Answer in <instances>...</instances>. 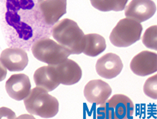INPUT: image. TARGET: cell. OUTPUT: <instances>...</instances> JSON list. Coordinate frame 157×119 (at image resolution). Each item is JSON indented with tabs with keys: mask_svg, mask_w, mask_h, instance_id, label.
Instances as JSON below:
<instances>
[{
	"mask_svg": "<svg viewBox=\"0 0 157 119\" xmlns=\"http://www.w3.org/2000/svg\"><path fill=\"white\" fill-rule=\"evenodd\" d=\"M157 26H151L146 30L142 36V43L147 48L152 50H157L156 43Z\"/></svg>",
	"mask_w": 157,
	"mask_h": 119,
	"instance_id": "ac0fdd59",
	"label": "cell"
},
{
	"mask_svg": "<svg viewBox=\"0 0 157 119\" xmlns=\"http://www.w3.org/2000/svg\"><path fill=\"white\" fill-rule=\"evenodd\" d=\"M112 94L110 86L102 80H93L87 83L84 88V96L90 104L100 105L109 98Z\"/></svg>",
	"mask_w": 157,
	"mask_h": 119,
	"instance_id": "4fadbf2b",
	"label": "cell"
},
{
	"mask_svg": "<svg viewBox=\"0 0 157 119\" xmlns=\"http://www.w3.org/2000/svg\"><path fill=\"white\" fill-rule=\"evenodd\" d=\"M0 62L10 72L24 70L28 65L27 53L21 48H10L4 50L0 55Z\"/></svg>",
	"mask_w": 157,
	"mask_h": 119,
	"instance_id": "9c48e42d",
	"label": "cell"
},
{
	"mask_svg": "<svg viewBox=\"0 0 157 119\" xmlns=\"http://www.w3.org/2000/svg\"><path fill=\"white\" fill-rule=\"evenodd\" d=\"M130 69L136 75L145 77L157 71L156 53L144 50L134 56L130 62Z\"/></svg>",
	"mask_w": 157,
	"mask_h": 119,
	"instance_id": "ba28073f",
	"label": "cell"
},
{
	"mask_svg": "<svg viewBox=\"0 0 157 119\" xmlns=\"http://www.w3.org/2000/svg\"><path fill=\"white\" fill-rule=\"evenodd\" d=\"M143 27L140 22L129 18L121 19L109 35V40L113 46L126 48L135 43L141 39Z\"/></svg>",
	"mask_w": 157,
	"mask_h": 119,
	"instance_id": "8992f818",
	"label": "cell"
},
{
	"mask_svg": "<svg viewBox=\"0 0 157 119\" xmlns=\"http://www.w3.org/2000/svg\"><path fill=\"white\" fill-rule=\"evenodd\" d=\"M45 23L53 26L66 13L67 0H36Z\"/></svg>",
	"mask_w": 157,
	"mask_h": 119,
	"instance_id": "52a82bcc",
	"label": "cell"
},
{
	"mask_svg": "<svg viewBox=\"0 0 157 119\" xmlns=\"http://www.w3.org/2000/svg\"><path fill=\"white\" fill-rule=\"evenodd\" d=\"M6 75H7L6 69L2 65V64L0 62V82H2V81H3L5 79Z\"/></svg>",
	"mask_w": 157,
	"mask_h": 119,
	"instance_id": "44dd1931",
	"label": "cell"
},
{
	"mask_svg": "<svg viewBox=\"0 0 157 119\" xmlns=\"http://www.w3.org/2000/svg\"><path fill=\"white\" fill-rule=\"evenodd\" d=\"M30 79L25 74H14L9 78L5 84L8 95L16 101H21L31 91Z\"/></svg>",
	"mask_w": 157,
	"mask_h": 119,
	"instance_id": "7c38bea8",
	"label": "cell"
},
{
	"mask_svg": "<svg viewBox=\"0 0 157 119\" xmlns=\"http://www.w3.org/2000/svg\"><path fill=\"white\" fill-rule=\"evenodd\" d=\"M106 41L104 37L98 33L85 35V46L82 53L89 57H96L106 49Z\"/></svg>",
	"mask_w": 157,
	"mask_h": 119,
	"instance_id": "2e32d148",
	"label": "cell"
},
{
	"mask_svg": "<svg viewBox=\"0 0 157 119\" xmlns=\"http://www.w3.org/2000/svg\"><path fill=\"white\" fill-rule=\"evenodd\" d=\"M157 75H155L148 78L144 84V92L149 97L156 99H157Z\"/></svg>",
	"mask_w": 157,
	"mask_h": 119,
	"instance_id": "d6986e66",
	"label": "cell"
},
{
	"mask_svg": "<svg viewBox=\"0 0 157 119\" xmlns=\"http://www.w3.org/2000/svg\"><path fill=\"white\" fill-rule=\"evenodd\" d=\"M33 80L37 87L44 88L48 92L54 90L60 84L55 66L50 65L37 69L33 75Z\"/></svg>",
	"mask_w": 157,
	"mask_h": 119,
	"instance_id": "9a60e30c",
	"label": "cell"
},
{
	"mask_svg": "<svg viewBox=\"0 0 157 119\" xmlns=\"http://www.w3.org/2000/svg\"><path fill=\"white\" fill-rule=\"evenodd\" d=\"M94 8L100 12H121L125 9L128 0H90Z\"/></svg>",
	"mask_w": 157,
	"mask_h": 119,
	"instance_id": "e0dca14e",
	"label": "cell"
},
{
	"mask_svg": "<svg viewBox=\"0 0 157 119\" xmlns=\"http://www.w3.org/2000/svg\"><path fill=\"white\" fill-rule=\"evenodd\" d=\"M0 118H16L15 113L6 107L0 108Z\"/></svg>",
	"mask_w": 157,
	"mask_h": 119,
	"instance_id": "ffe728a7",
	"label": "cell"
},
{
	"mask_svg": "<svg viewBox=\"0 0 157 119\" xmlns=\"http://www.w3.org/2000/svg\"><path fill=\"white\" fill-rule=\"evenodd\" d=\"M156 6L152 0H132L125 9V17L142 23L155 14Z\"/></svg>",
	"mask_w": 157,
	"mask_h": 119,
	"instance_id": "30bf717a",
	"label": "cell"
},
{
	"mask_svg": "<svg viewBox=\"0 0 157 119\" xmlns=\"http://www.w3.org/2000/svg\"><path fill=\"white\" fill-rule=\"evenodd\" d=\"M134 105L128 96L124 94H114L103 104L97 111L98 118L127 119L133 117Z\"/></svg>",
	"mask_w": 157,
	"mask_h": 119,
	"instance_id": "5b68a950",
	"label": "cell"
},
{
	"mask_svg": "<svg viewBox=\"0 0 157 119\" xmlns=\"http://www.w3.org/2000/svg\"><path fill=\"white\" fill-rule=\"evenodd\" d=\"M95 69L100 77L111 80L121 73L123 69V63L120 56L113 53H109L98 60Z\"/></svg>",
	"mask_w": 157,
	"mask_h": 119,
	"instance_id": "8fae6325",
	"label": "cell"
},
{
	"mask_svg": "<svg viewBox=\"0 0 157 119\" xmlns=\"http://www.w3.org/2000/svg\"><path fill=\"white\" fill-rule=\"evenodd\" d=\"M31 52L36 59L50 65H56L65 61L71 53L64 47L49 38H41L33 43Z\"/></svg>",
	"mask_w": 157,
	"mask_h": 119,
	"instance_id": "277c9868",
	"label": "cell"
},
{
	"mask_svg": "<svg viewBox=\"0 0 157 119\" xmlns=\"http://www.w3.org/2000/svg\"><path fill=\"white\" fill-rule=\"evenodd\" d=\"M24 103L29 113L44 118L54 117L59 110L57 99L50 95L46 89L37 86L31 89Z\"/></svg>",
	"mask_w": 157,
	"mask_h": 119,
	"instance_id": "3957f363",
	"label": "cell"
},
{
	"mask_svg": "<svg viewBox=\"0 0 157 119\" xmlns=\"http://www.w3.org/2000/svg\"><path fill=\"white\" fill-rule=\"evenodd\" d=\"M51 35L71 55H79L83 51L85 34L73 20L63 19L56 22L52 27Z\"/></svg>",
	"mask_w": 157,
	"mask_h": 119,
	"instance_id": "7a4b0ae2",
	"label": "cell"
},
{
	"mask_svg": "<svg viewBox=\"0 0 157 119\" xmlns=\"http://www.w3.org/2000/svg\"><path fill=\"white\" fill-rule=\"evenodd\" d=\"M55 66L60 84L73 85L81 80L82 69L79 65L73 60L67 59Z\"/></svg>",
	"mask_w": 157,
	"mask_h": 119,
	"instance_id": "5bb4252c",
	"label": "cell"
},
{
	"mask_svg": "<svg viewBox=\"0 0 157 119\" xmlns=\"http://www.w3.org/2000/svg\"><path fill=\"white\" fill-rule=\"evenodd\" d=\"M4 8L6 33L12 35L13 46L29 49L36 40L51 35V26L45 23L36 0H4Z\"/></svg>",
	"mask_w": 157,
	"mask_h": 119,
	"instance_id": "6da1fadb",
	"label": "cell"
}]
</instances>
